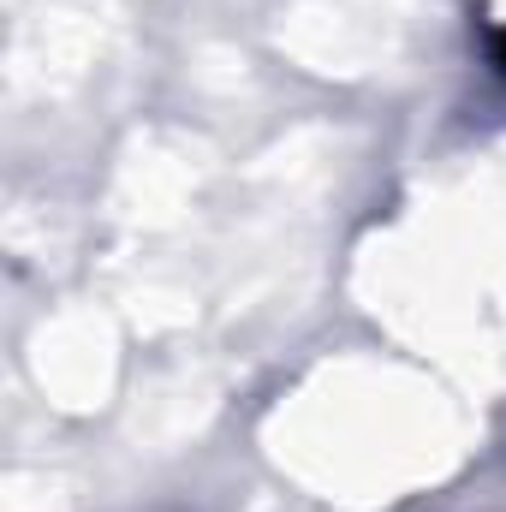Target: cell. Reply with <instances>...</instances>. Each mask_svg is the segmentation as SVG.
<instances>
[{
    "mask_svg": "<svg viewBox=\"0 0 506 512\" xmlns=\"http://www.w3.org/2000/svg\"><path fill=\"white\" fill-rule=\"evenodd\" d=\"M495 60H501V72H506V30L495 36Z\"/></svg>",
    "mask_w": 506,
    "mask_h": 512,
    "instance_id": "6da1fadb",
    "label": "cell"
}]
</instances>
